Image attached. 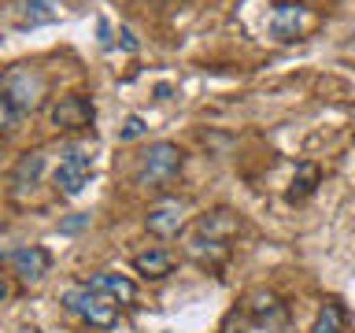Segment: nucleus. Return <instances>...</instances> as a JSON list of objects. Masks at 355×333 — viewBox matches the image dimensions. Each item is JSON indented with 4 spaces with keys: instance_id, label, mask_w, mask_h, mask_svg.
Listing matches in <instances>:
<instances>
[{
    "instance_id": "5",
    "label": "nucleus",
    "mask_w": 355,
    "mask_h": 333,
    "mask_svg": "<svg viewBox=\"0 0 355 333\" xmlns=\"http://www.w3.org/2000/svg\"><path fill=\"white\" fill-rule=\"evenodd\" d=\"M89 178H93V155L82 148H67V155L55 166V189H60V196H67V200L82 196Z\"/></svg>"
},
{
    "instance_id": "14",
    "label": "nucleus",
    "mask_w": 355,
    "mask_h": 333,
    "mask_svg": "<svg viewBox=\"0 0 355 333\" xmlns=\"http://www.w3.org/2000/svg\"><path fill=\"white\" fill-rule=\"evenodd\" d=\"M311 333H348V318H344V307L337 304V300H329V304H322L315 326H311Z\"/></svg>"
},
{
    "instance_id": "13",
    "label": "nucleus",
    "mask_w": 355,
    "mask_h": 333,
    "mask_svg": "<svg viewBox=\"0 0 355 333\" xmlns=\"http://www.w3.org/2000/svg\"><path fill=\"white\" fill-rule=\"evenodd\" d=\"M60 19V4L55 0H22L19 11V26H41V22Z\"/></svg>"
},
{
    "instance_id": "12",
    "label": "nucleus",
    "mask_w": 355,
    "mask_h": 333,
    "mask_svg": "<svg viewBox=\"0 0 355 333\" xmlns=\"http://www.w3.org/2000/svg\"><path fill=\"white\" fill-rule=\"evenodd\" d=\"M41 171H44V152H41V148L22 152V155H19V163H15V171H11V185H15V193L37 182Z\"/></svg>"
},
{
    "instance_id": "3",
    "label": "nucleus",
    "mask_w": 355,
    "mask_h": 333,
    "mask_svg": "<svg viewBox=\"0 0 355 333\" xmlns=\"http://www.w3.org/2000/svg\"><path fill=\"white\" fill-rule=\"evenodd\" d=\"M0 93H4L11 104H15L22 115L26 111H33L44 100V89H49V82H44V74L37 71V67H30V63H15L11 71H4V78H0Z\"/></svg>"
},
{
    "instance_id": "1",
    "label": "nucleus",
    "mask_w": 355,
    "mask_h": 333,
    "mask_svg": "<svg viewBox=\"0 0 355 333\" xmlns=\"http://www.w3.org/2000/svg\"><path fill=\"white\" fill-rule=\"evenodd\" d=\"M178 171H182V148L171 141H155L144 148V155L137 160V171H133V182L148 185V189H163L171 185Z\"/></svg>"
},
{
    "instance_id": "16",
    "label": "nucleus",
    "mask_w": 355,
    "mask_h": 333,
    "mask_svg": "<svg viewBox=\"0 0 355 333\" xmlns=\"http://www.w3.org/2000/svg\"><path fill=\"white\" fill-rule=\"evenodd\" d=\"M148 133V122H144L141 115H126L122 119V126H119V141H137Z\"/></svg>"
},
{
    "instance_id": "6",
    "label": "nucleus",
    "mask_w": 355,
    "mask_h": 333,
    "mask_svg": "<svg viewBox=\"0 0 355 333\" xmlns=\"http://www.w3.org/2000/svg\"><path fill=\"white\" fill-rule=\"evenodd\" d=\"M185 200H174V196H163L155 200L148 207V215H144V226H148L155 237H174L178 230L185 226Z\"/></svg>"
},
{
    "instance_id": "18",
    "label": "nucleus",
    "mask_w": 355,
    "mask_h": 333,
    "mask_svg": "<svg viewBox=\"0 0 355 333\" xmlns=\"http://www.w3.org/2000/svg\"><path fill=\"white\" fill-rule=\"evenodd\" d=\"M82 226H89V215H85V211H82V215H74V219H67L60 230H63V233H78Z\"/></svg>"
},
{
    "instance_id": "2",
    "label": "nucleus",
    "mask_w": 355,
    "mask_h": 333,
    "mask_svg": "<svg viewBox=\"0 0 355 333\" xmlns=\"http://www.w3.org/2000/svg\"><path fill=\"white\" fill-rule=\"evenodd\" d=\"M63 307L71 311V315H78L82 322H89L93 330H111L119 322V307L111 296L104 293H96V289H89V285H71L63 293Z\"/></svg>"
},
{
    "instance_id": "4",
    "label": "nucleus",
    "mask_w": 355,
    "mask_h": 333,
    "mask_svg": "<svg viewBox=\"0 0 355 333\" xmlns=\"http://www.w3.org/2000/svg\"><path fill=\"white\" fill-rule=\"evenodd\" d=\"M315 26V15H311L307 4H293V0H277L270 8V19H266V30L277 41H296Z\"/></svg>"
},
{
    "instance_id": "9",
    "label": "nucleus",
    "mask_w": 355,
    "mask_h": 333,
    "mask_svg": "<svg viewBox=\"0 0 355 333\" xmlns=\"http://www.w3.org/2000/svg\"><path fill=\"white\" fill-rule=\"evenodd\" d=\"M89 289H96V293H104L111 296L115 304H133V296H137V285L130 282V278H122V274H111V271H96V274H89Z\"/></svg>"
},
{
    "instance_id": "15",
    "label": "nucleus",
    "mask_w": 355,
    "mask_h": 333,
    "mask_svg": "<svg viewBox=\"0 0 355 333\" xmlns=\"http://www.w3.org/2000/svg\"><path fill=\"white\" fill-rule=\"evenodd\" d=\"M318 185V166L315 163H300L296 174H293V185H288V200H304L315 193Z\"/></svg>"
},
{
    "instance_id": "10",
    "label": "nucleus",
    "mask_w": 355,
    "mask_h": 333,
    "mask_svg": "<svg viewBox=\"0 0 355 333\" xmlns=\"http://www.w3.org/2000/svg\"><path fill=\"white\" fill-rule=\"evenodd\" d=\"M193 230L204 233V237H211V241H226L230 244L233 233H237V215L226 211V207H218V211H211V215H200Z\"/></svg>"
},
{
    "instance_id": "19",
    "label": "nucleus",
    "mask_w": 355,
    "mask_h": 333,
    "mask_svg": "<svg viewBox=\"0 0 355 333\" xmlns=\"http://www.w3.org/2000/svg\"><path fill=\"white\" fill-rule=\"evenodd\" d=\"M119 37H122V49H130V52H133V49H137V41H133V33H130V30H122V33H119Z\"/></svg>"
},
{
    "instance_id": "11",
    "label": "nucleus",
    "mask_w": 355,
    "mask_h": 333,
    "mask_svg": "<svg viewBox=\"0 0 355 333\" xmlns=\"http://www.w3.org/2000/svg\"><path fill=\"white\" fill-rule=\"evenodd\" d=\"M133 271H137L141 278H166L174 271V255L166 252V248H148V252H141V255H133Z\"/></svg>"
},
{
    "instance_id": "7",
    "label": "nucleus",
    "mask_w": 355,
    "mask_h": 333,
    "mask_svg": "<svg viewBox=\"0 0 355 333\" xmlns=\"http://www.w3.org/2000/svg\"><path fill=\"white\" fill-rule=\"evenodd\" d=\"M93 119H96V108L89 96H63L52 108V126H60V130H89Z\"/></svg>"
},
{
    "instance_id": "8",
    "label": "nucleus",
    "mask_w": 355,
    "mask_h": 333,
    "mask_svg": "<svg viewBox=\"0 0 355 333\" xmlns=\"http://www.w3.org/2000/svg\"><path fill=\"white\" fill-rule=\"evenodd\" d=\"M4 259L11 263V271H15L22 282H41V278L49 274V266H52V255L44 252L41 244H22V248L8 252Z\"/></svg>"
},
{
    "instance_id": "20",
    "label": "nucleus",
    "mask_w": 355,
    "mask_h": 333,
    "mask_svg": "<svg viewBox=\"0 0 355 333\" xmlns=\"http://www.w3.org/2000/svg\"><path fill=\"white\" fill-rule=\"evenodd\" d=\"M4 296H8V282L0 278V300H4Z\"/></svg>"
},
{
    "instance_id": "17",
    "label": "nucleus",
    "mask_w": 355,
    "mask_h": 333,
    "mask_svg": "<svg viewBox=\"0 0 355 333\" xmlns=\"http://www.w3.org/2000/svg\"><path fill=\"white\" fill-rule=\"evenodd\" d=\"M19 119H22V111L11 104V100L0 93V133H8V130H15L19 126Z\"/></svg>"
}]
</instances>
